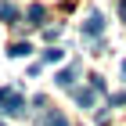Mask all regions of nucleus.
Here are the masks:
<instances>
[{"label":"nucleus","mask_w":126,"mask_h":126,"mask_svg":"<svg viewBox=\"0 0 126 126\" xmlns=\"http://www.w3.org/2000/svg\"><path fill=\"white\" fill-rule=\"evenodd\" d=\"M43 18H47V7L43 4H32L29 7V25H43Z\"/></svg>","instance_id":"nucleus-5"},{"label":"nucleus","mask_w":126,"mask_h":126,"mask_svg":"<svg viewBox=\"0 0 126 126\" xmlns=\"http://www.w3.org/2000/svg\"><path fill=\"white\" fill-rule=\"evenodd\" d=\"M65 58V50L61 47H50V50H43V65H54V61H61Z\"/></svg>","instance_id":"nucleus-8"},{"label":"nucleus","mask_w":126,"mask_h":126,"mask_svg":"<svg viewBox=\"0 0 126 126\" xmlns=\"http://www.w3.org/2000/svg\"><path fill=\"white\" fill-rule=\"evenodd\" d=\"M72 97H76L79 108H90V105H94V87H90V90H72Z\"/></svg>","instance_id":"nucleus-4"},{"label":"nucleus","mask_w":126,"mask_h":126,"mask_svg":"<svg viewBox=\"0 0 126 126\" xmlns=\"http://www.w3.org/2000/svg\"><path fill=\"white\" fill-rule=\"evenodd\" d=\"M101 32H105V18L94 11V15L83 22V36H87V40H94V36H101Z\"/></svg>","instance_id":"nucleus-2"},{"label":"nucleus","mask_w":126,"mask_h":126,"mask_svg":"<svg viewBox=\"0 0 126 126\" xmlns=\"http://www.w3.org/2000/svg\"><path fill=\"white\" fill-rule=\"evenodd\" d=\"M119 15H123V18H126V0H119Z\"/></svg>","instance_id":"nucleus-11"},{"label":"nucleus","mask_w":126,"mask_h":126,"mask_svg":"<svg viewBox=\"0 0 126 126\" xmlns=\"http://www.w3.org/2000/svg\"><path fill=\"white\" fill-rule=\"evenodd\" d=\"M7 54H11V58H29V54H32V43H11Z\"/></svg>","instance_id":"nucleus-7"},{"label":"nucleus","mask_w":126,"mask_h":126,"mask_svg":"<svg viewBox=\"0 0 126 126\" xmlns=\"http://www.w3.org/2000/svg\"><path fill=\"white\" fill-rule=\"evenodd\" d=\"M0 18H4V22H15V18H18V7L7 4V0H0Z\"/></svg>","instance_id":"nucleus-6"},{"label":"nucleus","mask_w":126,"mask_h":126,"mask_svg":"<svg viewBox=\"0 0 126 126\" xmlns=\"http://www.w3.org/2000/svg\"><path fill=\"white\" fill-rule=\"evenodd\" d=\"M108 105H126V94H115V97H108Z\"/></svg>","instance_id":"nucleus-10"},{"label":"nucleus","mask_w":126,"mask_h":126,"mask_svg":"<svg viewBox=\"0 0 126 126\" xmlns=\"http://www.w3.org/2000/svg\"><path fill=\"white\" fill-rule=\"evenodd\" d=\"M76 72H79L76 65H68V68H61L58 76H54V83H58V87H72V83H76Z\"/></svg>","instance_id":"nucleus-3"},{"label":"nucleus","mask_w":126,"mask_h":126,"mask_svg":"<svg viewBox=\"0 0 126 126\" xmlns=\"http://www.w3.org/2000/svg\"><path fill=\"white\" fill-rule=\"evenodd\" d=\"M123 79H126V61H123Z\"/></svg>","instance_id":"nucleus-12"},{"label":"nucleus","mask_w":126,"mask_h":126,"mask_svg":"<svg viewBox=\"0 0 126 126\" xmlns=\"http://www.w3.org/2000/svg\"><path fill=\"white\" fill-rule=\"evenodd\" d=\"M43 126H68V119L61 115V112H47V119H43Z\"/></svg>","instance_id":"nucleus-9"},{"label":"nucleus","mask_w":126,"mask_h":126,"mask_svg":"<svg viewBox=\"0 0 126 126\" xmlns=\"http://www.w3.org/2000/svg\"><path fill=\"white\" fill-rule=\"evenodd\" d=\"M0 112L4 115H22L25 112V97L11 87H0Z\"/></svg>","instance_id":"nucleus-1"},{"label":"nucleus","mask_w":126,"mask_h":126,"mask_svg":"<svg viewBox=\"0 0 126 126\" xmlns=\"http://www.w3.org/2000/svg\"><path fill=\"white\" fill-rule=\"evenodd\" d=\"M0 126H4V123H0Z\"/></svg>","instance_id":"nucleus-13"}]
</instances>
